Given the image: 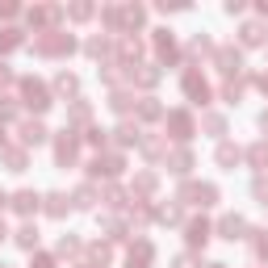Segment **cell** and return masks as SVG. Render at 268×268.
Wrapping results in <instances>:
<instances>
[{"mask_svg": "<svg viewBox=\"0 0 268 268\" xmlns=\"http://www.w3.org/2000/svg\"><path fill=\"white\" fill-rule=\"evenodd\" d=\"M222 230H226V239H235L239 230H243V222H239V218H226V222H222Z\"/></svg>", "mask_w": 268, "mask_h": 268, "instance_id": "6da1fadb", "label": "cell"}]
</instances>
